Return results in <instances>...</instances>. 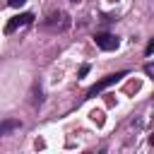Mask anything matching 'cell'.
<instances>
[{
    "instance_id": "obj_1",
    "label": "cell",
    "mask_w": 154,
    "mask_h": 154,
    "mask_svg": "<svg viewBox=\"0 0 154 154\" xmlns=\"http://www.w3.org/2000/svg\"><path fill=\"white\" fill-rule=\"evenodd\" d=\"M120 77H125V72H113V75H106V77H101L94 87H89V91H87V99H94L96 94H101L106 87H111V84H116Z\"/></svg>"
},
{
    "instance_id": "obj_2",
    "label": "cell",
    "mask_w": 154,
    "mask_h": 154,
    "mask_svg": "<svg viewBox=\"0 0 154 154\" xmlns=\"http://www.w3.org/2000/svg\"><path fill=\"white\" fill-rule=\"evenodd\" d=\"M31 22H34V14H31V12L17 14V17H12V19L5 24V34H12V31H17L19 26H26V24H31Z\"/></svg>"
},
{
    "instance_id": "obj_3",
    "label": "cell",
    "mask_w": 154,
    "mask_h": 154,
    "mask_svg": "<svg viewBox=\"0 0 154 154\" xmlns=\"http://www.w3.org/2000/svg\"><path fill=\"white\" fill-rule=\"evenodd\" d=\"M94 41H96V46H99L101 51H116V48L120 46L118 36H113V34H96Z\"/></svg>"
},
{
    "instance_id": "obj_4",
    "label": "cell",
    "mask_w": 154,
    "mask_h": 154,
    "mask_svg": "<svg viewBox=\"0 0 154 154\" xmlns=\"http://www.w3.org/2000/svg\"><path fill=\"white\" fill-rule=\"evenodd\" d=\"M17 128H22V123H19L17 118H7V120H2V123H0V137L7 135L10 130H17Z\"/></svg>"
},
{
    "instance_id": "obj_5",
    "label": "cell",
    "mask_w": 154,
    "mask_h": 154,
    "mask_svg": "<svg viewBox=\"0 0 154 154\" xmlns=\"http://www.w3.org/2000/svg\"><path fill=\"white\" fill-rule=\"evenodd\" d=\"M91 120L101 125V123H103V111H94V113H91Z\"/></svg>"
},
{
    "instance_id": "obj_6",
    "label": "cell",
    "mask_w": 154,
    "mask_h": 154,
    "mask_svg": "<svg viewBox=\"0 0 154 154\" xmlns=\"http://www.w3.org/2000/svg\"><path fill=\"white\" fill-rule=\"evenodd\" d=\"M144 53H147V55H152V53H154V38H152V41L147 43V48H144Z\"/></svg>"
},
{
    "instance_id": "obj_7",
    "label": "cell",
    "mask_w": 154,
    "mask_h": 154,
    "mask_svg": "<svg viewBox=\"0 0 154 154\" xmlns=\"http://www.w3.org/2000/svg\"><path fill=\"white\" fill-rule=\"evenodd\" d=\"M26 0H7V5H12V7H22Z\"/></svg>"
},
{
    "instance_id": "obj_8",
    "label": "cell",
    "mask_w": 154,
    "mask_h": 154,
    "mask_svg": "<svg viewBox=\"0 0 154 154\" xmlns=\"http://www.w3.org/2000/svg\"><path fill=\"white\" fill-rule=\"evenodd\" d=\"M87 72H89V65H82V67H79V77H84Z\"/></svg>"
},
{
    "instance_id": "obj_9",
    "label": "cell",
    "mask_w": 154,
    "mask_h": 154,
    "mask_svg": "<svg viewBox=\"0 0 154 154\" xmlns=\"http://www.w3.org/2000/svg\"><path fill=\"white\" fill-rule=\"evenodd\" d=\"M149 142H152V147H154V135H152V137H149Z\"/></svg>"
}]
</instances>
